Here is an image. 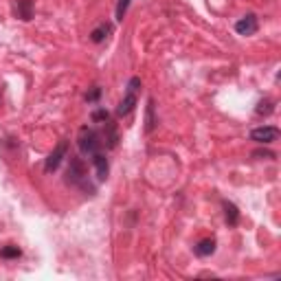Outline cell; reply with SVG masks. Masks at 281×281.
I'll return each mask as SVG.
<instances>
[{
    "instance_id": "obj_1",
    "label": "cell",
    "mask_w": 281,
    "mask_h": 281,
    "mask_svg": "<svg viewBox=\"0 0 281 281\" xmlns=\"http://www.w3.org/2000/svg\"><path fill=\"white\" fill-rule=\"evenodd\" d=\"M66 183L81 187L84 191L94 193V187L88 183V171H86V163L79 156H70L69 161V169H66Z\"/></svg>"
},
{
    "instance_id": "obj_2",
    "label": "cell",
    "mask_w": 281,
    "mask_h": 281,
    "mask_svg": "<svg viewBox=\"0 0 281 281\" xmlns=\"http://www.w3.org/2000/svg\"><path fill=\"white\" fill-rule=\"evenodd\" d=\"M77 143H79L81 154H88V156H93V154L101 152V147H103V137H101V134H99L94 128H81Z\"/></svg>"
},
{
    "instance_id": "obj_3",
    "label": "cell",
    "mask_w": 281,
    "mask_h": 281,
    "mask_svg": "<svg viewBox=\"0 0 281 281\" xmlns=\"http://www.w3.org/2000/svg\"><path fill=\"white\" fill-rule=\"evenodd\" d=\"M139 90H140V79L139 77H132V79L128 81V90H125L119 108H117V115L123 117V115H130V112L134 110V106H137V101H139Z\"/></svg>"
},
{
    "instance_id": "obj_4",
    "label": "cell",
    "mask_w": 281,
    "mask_h": 281,
    "mask_svg": "<svg viewBox=\"0 0 281 281\" xmlns=\"http://www.w3.org/2000/svg\"><path fill=\"white\" fill-rule=\"evenodd\" d=\"M66 152H69V143H66V140H60V143H57V147L48 154L47 163H44V169H47L48 174H51V171H55L57 167L62 165V161L66 158Z\"/></svg>"
},
{
    "instance_id": "obj_5",
    "label": "cell",
    "mask_w": 281,
    "mask_h": 281,
    "mask_svg": "<svg viewBox=\"0 0 281 281\" xmlns=\"http://www.w3.org/2000/svg\"><path fill=\"white\" fill-rule=\"evenodd\" d=\"M251 139L257 140V143L268 145V143H273V140L279 139V130L275 128V125H261V128H255V130H253V132H251Z\"/></svg>"
},
{
    "instance_id": "obj_6",
    "label": "cell",
    "mask_w": 281,
    "mask_h": 281,
    "mask_svg": "<svg viewBox=\"0 0 281 281\" xmlns=\"http://www.w3.org/2000/svg\"><path fill=\"white\" fill-rule=\"evenodd\" d=\"M257 16H253V13H248V16H244L242 20L235 22V31H237L239 35H253L257 31Z\"/></svg>"
},
{
    "instance_id": "obj_7",
    "label": "cell",
    "mask_w": 281,
    "mask_h": 281,
    "mask_svg": "<svg viewBox=\"0 0 281 281\" xmlns=\"http://www.w3.org/2000/svg\"><path fill=\"white\" fill-rule=\"evenodd\" d=\"M93 163H94V167H97V174H99V180H106L108 178V158L103 156L101 152H97V154H93Z\"/></svg>"
},
{
    "instance_id": "obj_8",
    "label": "cell",
    "mask_w": 281,
    "mask_h": 281,
    "mask_svg": "<svg viewBox=\"0 0 281 281\" xmlns=\"http://www.w3.org/2000/svg\"><path fill=\"white\" fill-rule=\"evenodd\" d=\"M16 11H18V18L31 20V18H33V0H18Z\"/></svg>"
},
{
    "instance_id": "obj_9",
    "label": "cell",
    "mask_w": 281,
    "mask_h": 281,
    "mask_svg": "<svg viewBox=\"0 0 281 281\" xmlns=\"http://www.w3.org/2000/svg\"><path fill=\"white\" fill-rule=\"evenodd\" d=\"M215 253V239H202L196 246V255L198 257H209Z\"/></svg>"
},
{
    "instance_id": "obj_10",
    "label": "cell",
    "mask_w": 281,
    "mask_h": 281,
    "mask_svg": "<svg viewBox=\"0 0 281 281\" xmlns=\"http://www.w3.org/2000/svg\"><path fill=\"white\" fill-rule=\"evenodd\" d=\"M154 128H156V117H154V101L149 99L145 108V132H152Z\"/></svg>"
},
{
    "instance_id": "obj_11",
    "label": "cell",
    "mask_w": 281,
    "mask_h": 281,
    "mask_svg": "<svg viewBox=\"0 0 281 281\" xmlns=\"http://www.w3.org/2000/svg\"><path fill=\"white\" fill-rule=\"evenodd\" d=\"M224 213H226V224L229 226H235L239 220V211L233 202H224Z\"/></svg>"
},
{
    "instance_id": "obj_12",
    "label": "cell",
    "mask_w": 281,
    "mask_h": 281,
    "mask_svg": "<svg viewBox=\"0 0 281 281\" xmlns=\"http://www.w3.org/2000/svg\"><path fill=\"white\" fill-rule=\"evenodd\" d=\"M110 31H112V26L108 24V22H103V24H99L97 29L90 33V40H93V42H103V40L108 38V33H110Z\"/></svg>"
},
{
    "instance_id": "obj_13",
    "label": "cell",
    "mask_w": 281,
    "mask_h": 281,
    "mask_svg": "<svg viewBox=\"0 0 281 281\" xmlns=\"http://www.w3.org/2000/svg\"><path fill=\"white\" fill-rule=\"evenodd\" d=\"M0 257H2V259H18V257H20V248L9 244V246H4L2 251H0Z\"/></svg>"
},
{
    "instance_id": "obj_14",
    "label": "cell",
    "mask_w": 281,
    "mask_h": 281,
    "mask_svg": "<svg viewBox=\"0 0 281 281\" xmlns=\"http://www.w3.org/2000/svg\"><path fill=\"white\" fill-rule=\"evenodd\" d=\"M103 139L108 140V147H115L117 140H119V137H117L115 128H112V123H108V134H103Z\"/></svg>"
},
{
    "instance_id": "obj_15",
    "label": "cell",
    "mask_w": 281,
    "mask_h": 281,
    "mask_svg": "<svg viewBox=\"0 0 281 281\" xmlns=\"http://www.w3.org/2000/svg\"><path fill=\"white\" fill-rule=\"evenodd\" d=\"M128 7H130V0H119V2H117V20H119V22L123 20Z\"/></svg>"
},
{
    "instance_id": "obj_16",
    "label": "cell",
    "mask_w": 281,
    "mask_h": 281,
    "mask_svg": "<svg viewBox=\"0 0 281 281\" xmlns=\"http://www.w3.org/2000/svg\"><path fill=\"white\" fill-rule=\"evenodd\" d=\"M270 112H273V101H270V99L259 101V106H257V115H270Z\"/></svg>"
},
{
    "instance_id": "obj_17",
    "label": "cell",
    "mask_w": 281,
    "mask_h": 281,
    "mask_svg": "<svg viewBox=\"0 0 281 281\" xmlns=\"http://www.w3.org/2000/svg\"><path fill=\"white\" fill-rule=\"evenodd\" d=\"M108 119H110L108 110H94L93 112V121H103V123H108Z\"/></svg>"
},
{
    "instance_id": "obj_18",
    "label": "cell",
    "mask_w": 281,
    "mask_h": 281,
    "mask_svg": "<svg viewBox=\"0 0 281 281\" xmlns=\"http://www.w3.org/2000/svg\"><path fill=\"white\" fill-rule=\"evenodd\" d=\"M99 94H101V88H93L88 94H86V99H88V101H97Z\"/></svg>"
},
{
    "instance_id": "obj_19",
    "label": "cell",
    "mask_w": 281,
    "mask_h": 281,
    "mask_svg": "<svg viewBox=\"0 0 281 281\" xmlns=\"http://www.w3.org/2000/svg\"><path fill=\"white\" fill-rule=\"evenodd\" d=\"M253 156H257V158H275V154L268 152V149H259V152H255Z\"/></svg>"
}]
</instances>
